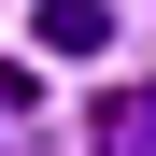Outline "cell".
Here are the masks:
<instances>
[{
    "label": "cell",
    "instance_id": "1",
    "mask_svg": "<svg viewBox=\"0 0 156 156\" xmlns=\"http://www.w3.org/2000/svg\"><path fill=\"white\" fill-rule=\"evenodd\" d=\"M85 156H156V71H142V85H99V114H85Z\"/></svg>",
    "mask_w": 156,
    "mask_h": 156
},
{
    "label": "cell",
    "instance_id": "2",
    "mask_svg": "<svg viewBox=\"0 0 156 156\" xmlns=\"http://www.w3.org/2000/svg\"><path fill=\"white\" fill-rule=\"evenodd\" d=\"M29 29H43V57H99L114 43V0H43Z\"/></svg>",
    "mask_w": 156,
    "mask_h": 156
}]
</instances>
